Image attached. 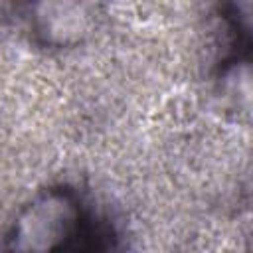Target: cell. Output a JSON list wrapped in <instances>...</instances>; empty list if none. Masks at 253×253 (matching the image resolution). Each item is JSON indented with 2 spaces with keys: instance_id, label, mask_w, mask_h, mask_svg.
<instances>
[{
  "instance_id": "6da1fadb",
  "label": "cell",
  "mask_w": 253,
  "mask_h": 253,
  "mask_svg": "<svg viewBox=\"0 0 253 253\" xmlns=\"http://www.w3.org/2000/svg\"><path fill=\"white\" fill-rule=\"evenodd\" d=\"M81 229V211L65 192L36 200L14 225V253H57L73 243Z\"/></svg>"
}]
</instances>
